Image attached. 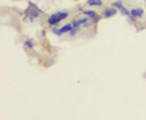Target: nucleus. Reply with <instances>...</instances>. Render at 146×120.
<instances>
[{
  "mask_svg": "<svg viewBox=\"0 0 146 120\" xmlns=\"http://www.w3.org/2000/svg\"><path fill=\"white\" fill-rule=\"evenodd\" d=\"M67 16H69V12L67 10H60V12H56V13H51L50 16L47 18V25H50L51 28H54L62 21H64Z\"/></svg>",
  "mask_w": 146,
  "mask_h": 120,
  "instance_id": "nucleus-1",
  "label": "nucleus"
},
{
  "mask_svg": "<svg viewBox=\"0 0 146 120\" xmlns=\"http://www.w3.org/2000/svg\"><path fill=\"white\" fill-rule=\"evenodd\" d=\"M40 15H41L40 7H38V6H35L32 2H29V3H28V7H27V10H25V16L29 18V21H34V19L38 18Z\"/></svg>",
  "mask_w": 146,
  "mask_h": 120,
  "instance_id": "nucleus-2",
  "label": "nucleus"
},
{
  "mask_svg": "<svg viewBox=\"0 0 146 120\" xmlns=\"http://www.w3.org/2000/svg\"><path fill=\"white\" fill-rule=\"evenodd\" d=\"M51 29H53V34H56V35H64V34H70V32H72L73 25H72V22H70V23H66V25L60 27V28L54 27V28H51Z\"/></svg>",
  "mask_w": 146,
  "mask_h": 120,
  "instance_id": "nucleus-3",
  "label": "nucleus"
},
{
  "mask_svg": "<svg viewBox=\"0 0 146 120\" xmlns=\"http://www.w3.org/2000/svg\"><path fill=\"white\" fill-rule=\"evenodd\" d=\"M82 15H83V16H86V18H89L94 23L100 22V19H101V16L96 13L95 10H92V9H85V10H82Z\"/></svg>",
  "mask_w": 146,
  "mask_h": 120,
  "instance_id": "nucleus-4",
  "label": "nucleus"
},
{
  "mask_svg": "<svg viewBox=\"0 0 146 120\" xmlns=\"http://www.w3.org/2000/svg\"><path fill=\"white\" fill-rule=\"evenodd\" d=\"M113 7H115L121 15H124V16H130V10H127V9L123 6V3L120 2V0H115V2L113 3Z\"/></svg>",
  "mask_w": 146,
  "mask_h": 120,
  "instance_id": "nucleus-5",
  "label": "nucleus"
},
{
  "mask_svg": "<svg viewBox=\"0 0 146 120\" xmlns=\"http://www.w3.org/2000/svg\"><path fill=\"white\" fill-rule=\"evenodd\" d=\"M143 9H140V7H133L131 10H130V19H140L142 16H143Z\"/></svg>",
  "mask_w": 146,
  "mask_h": 120,
  "instance_id": "nucleus-6",
  "label": "nucleus"
},
{
  "mask_svg": "<svg viewBox=\"0 0 146 120\" xmlns=\"http://www.w3.org/2000/svg\"><path fill=\"white\" fill-rule=\"evenodd\" d=\"M117 9L115 7H113V6H110V7H105L104 10H102V18H113L114 15H117Z\"/></svg>",
  "mask_w": 146,
  "mask_h": 120,
  "instance_id": "nucleus-7",
  "label": "nucleus"
},
{
  "mask_svg": "<svg viewBox=\"0 0 146 120\" xmlns=\"http://www.w3.org/2000/svg\"><path fill=\"white\" fill-rule=\"evenodd\" d=\"M86 3L91 7H100V6H102V0H88Z\"/></svg>",
  "mask_w": 146,
  "mask_h": 120,
  "instance_id": "nucleus-8",
  "label": "nucleus"
},
{
  "mask_svg": "<svg viewBox=\"0 0 146 120\" xmlns=\"http://www.w3.org/2000/svg\"><path fill=\"white\" fill-rule=\"evenodd\" d=\"M23 45H25V49H28V50H32L34 49V43L31 40H27L25 43H23Z\"/></svg>",
  "mask_w": 146,
  "mask_h": 120,
  "instance_id": "nucleus-9",
  "label": "nucleus"
}]
</instances>
